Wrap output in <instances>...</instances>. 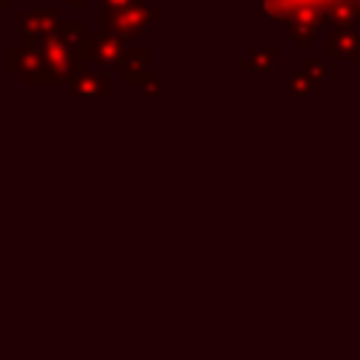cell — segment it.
<instances>
[{
  "instance_id": "cell-1",
  "label": "cell",
  "mask_w": 360,
  "mask_h": 360,
  "mask_svg": "<svg viewBox=\"0 0 360 360\" xmlns=\"http://www.w3.org/2000/svg\"><path fill=\"white\" fill-rule=\"evenodd\" d=\"M354 20V8L352 6H338L332 11V25H349Z\"/></svg>"
},
{
  "instance_id": "cell-2",
  "label": "cell",
  "mask_w": 360,
  "mask_h": 360,
  "mask_svg": "<svg viewBox=\"0 0 360 360\" xmlns=\"http://www.w3.org/2000/svg\"><path fill=\"white\" fill-rule=\"evenodd\" d=\"M112 6H129V3H135V0H110Z\"/></svg>"
}]
</instances>
